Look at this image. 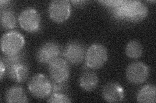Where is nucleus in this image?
Segmentation results:
<instances>
[{"label":"nucleus","mask_w":156,"mask_h":103,"mask_svg":"<svg viewBox=\"0 0 156 103\" xmlns=\"http://www.w3.org/2000/svg\"><path fill=\"white\" fill-rule=\"evenodd\" d=\"M112 9L113 15L116 19H126L133 23L142 21L148 14L147 6L140 1L122 0L119 5Z\"/></svg>","instance_id":"obj_1"},{"label":"nucleus","mask_w":156,"mask_h":103,"mask_svg":"<svg viewBox=\"0 0 156 103\" xmlns=\"http://www.w3.org/2000/svg\"><path fill=\"white\" fill-rule=\"evenodd\" d=\"M25 45V39L21 33L10 31L4 34L1 39L2 51L5 56L20 53Z\"/></svg>","instance_id":"obj_2"},{"label":"nucleus","mask_w":156,"mask_h":103,"mask_svg":"<svg viewBox=\"0 0 156 103\" xmlns=\"http://www.w3.org/2000/svg\"><path fill=\"white\" fill-rule=\"evenodd\" d=\"M107 58V49L103 45L92 44L86 52L85 59L86 66L91 69H99L105 65Z\"/></svg>","instance_id":"obj_3"},{"label":"nucleus","mask_w":156,"mask_h":103,"mask_svg":"<svg viewBox=\"0 0 156 103\" xmlns=\"http://www.w3.org/2000/svg\"><path fill=\"white\" fill-rule=\"evenodd\" d=\"M28 89L37 99H44L52 92L51 81L44 74L37 73L29 81Z\"/></svg>","instance_id":"obj_4"},{"label":"nucleus","mask_w":156,"mask_h":103,"mask_svg":"<svg viewBox=\"0 0 156 103\" xmlns=\"http://www.w3.org/2000/svg\"><path fill=\"white\" fill-rule=\"evenodd\" d=\"M18 22L24 31L28 32H35L40 28L41 15L37 10L33 8H27L20 14Z\"/></svg>","instance_id":"obj_5"},{"label":"nucleus","mask_w":156,"mask_h":103,"mask_svg":"<svg viewBox=\"0 0 156 103\" xmlns=\"http://www.w3.org/2000/svg\"><path fill=\"white\" fill-rule=\"evenodd\" d=\"M71 14V5L67 0H54L48 7V14L52 21L62 23L69 18Z\"/></svg>","instance_id":"obj_6"},{"label":"nucleus","mask_w":156,"mask_h":103,"mask_svg":"<svg viewBox=\"0 0 156 103\" xmlns=\"http://www.w3.org/2000/svg\"><path fill=\"white\" fill-rule=\"evenodd\" d=\"M126 76L129 82L140 85L145 82L149 76L148 66L143 62H133L127 67Z\"/></svg>","instance_id":"obj_7"},{"label":"nucleus","mask_w":156,"mask_h":103,"mask_svg":"<svg viewBox=\"0 0 156 103\" xmlns=\"http://www.w3.org/2000/svg\"><path fill=\"white\" fill-rule=\"evenodd\" d=\"M61 48L54 41H48L38 48L36 58L37 61L42 65H50L60 55Z\"/></svg>","instance_id":"obj_8"},{"label":"nucleus","mask_w":156,"mask_h":103,"mask_svg":"<svg viewBox=\"0 0 156 103\" xmlns=\"http://www.w3.org/2000/svg\"><path fill=\"white\" fill-rule=\"evenodd\" d=\"M86 49L85 46L80 41H70L64 49L65 60L72 65H77L81 64L85 59Z\"/></svg>","instance_id":"obj_9"},{"label":"nucleus","mask_w":156,"mask_h":103,"mask_svg":"<svg viewBox=\"0 0 156 103\" xmlns=\"http://www.w3.org/2000/svg\"><path fill=\"white\" fill-rule=\"evenodd\" d=\"M48 72L52 81H67L70 77V68L65 60L58 57L49 65Z\"/></svg>","instance_id":"obj_10"},{"label":"nucleus","mask_w":156,"mask_h":103,"mask_svg":"<svg viewBox=\"0 0 156 103\" xmlns=\"http://www.w3.org/2000/svg\"><path fill=\"white\" fill-rule=\"evenodd\" d=\"M102 97L108 102H121L124 97L123 87L117 82H109L102 89Z\"/></svg>","instance_id":"obj_11"},{"label":"nucleus","mask_w":156,"mask_h":103,"mask_svg":"<svg viewBox=\"0 0 156 103\" xmlns=\"http://www.w3.org/2000/svg\"><path fill=\"white\" fill-rule=\"evenodd\" d=\"M5 68L8 77L12 81L16 82H23L27 79L29 70L24 61L12 64Z\"/></svg>","instance_id":"obj_12"},{"label":"nucleus","mask_w":156,"mask_h":103,"mask_svg":"<svg viewBox=\"0 0 156 103\" xmlns=\"http://www.w3.org/2000/svg\"><path fill=\"white\" fill-rule=\"evenodd\" d=\"M5 101L8 103H25L29 100L23 88L19 85L9 88L5 94Z\"/></svg>","instance_id":"obj_13"},{"label":"nucleus","mask_w":156,"mask_h":103,"mask_svg":"<svg viewBox=\"0 0 156 103\" xmlns=\"http://www.w3.org/2000/svg\"><path fill=\"white\" fill-rule=\"evenodd\" d=\"M98 77L90 70H86L83 72L80 78V85L85 91L94 90L98 85Z\"/></svg>","instance_id":"obj_14"},{"label":"nucleus","mask_w":156,"mask_h":103,"mask_svg":"<svg viewBox=\"0 0 156 103\" xmlns=\"http://www.w3.org/2000/svg\"><path fill=\"white\" fill-rule=\"evenodd\" d=\"M156 87L154 85H146L139 90L136 101L143 103H155L156 101Z\"/></svg>","instance_id":"obj_15"},{"label":"nucleus","mask_w":156,"mask_h":103,"mask_svg":"<svg viewBox=\"0 0 156 103\" xmlns=\"http://www.w3.org/2000/svg\"><path fill=\"white\" fill-rule=\"evenodd\" d=\"M1 24L3 28L11 30L16 25V18L12 11L4 10L1 12Z\"/></svg>","instance_id":"obj_16"},{"label":"nucleus","mask_w":156,"mask_h":103,"mask_svg":"<svg viewBox=\"0 0 156 103\" xmlns=\"http://www.w3.org/2000/svg\"><path fill=\"white\" fill-rule=\"evenodd\" d=\"M125 52L126 56L131 59L139 58L143 54V48L140 43L136 40H132L126 45Z\"/></svg>","instance_id":"obj_17"},{"label":"nucleus","mask_w":156,"mask_h":103,"mask_svg":"<svg viewBox=\"0 0 156 103\" xmlns=\"http://www.w3.org/2000/svg\"><path fill=\"white\" fill-rule=\"evenodd\" d=\"M47 102L52 103H69L72 101L69 97L63 93H53L47 100Z\"/></svg>","instance_id":"obj_18"},{"label":"nucleus","mask_w":156,"mask_h":103,"mask_svg":"<svg viewBox=\"0 0 156 103\" xmlns=\"http://www.w3.org/2000/svg\"><path fill=\"white\" fill-rule=\"evenodd\" d=\"M67 81H54L51 80V89L53 93H63L68 89Z\"/></svg>","instance_id":"obj_19"},{"label":"nucleus","mask_w":156,"mask_h":103,"mask_svg":"<svg viewBox=\"0 0 156 103\" xmlns=\"http://www.w3.org/2000/svg\"><path fill=\"white\" fill-rule=\"evenodd\" d=\"M122 0H112V1L109 0V1H99V2L101 4L104 5L105 6L114 8L117 5H119L122 2Z\"/></svg>","instance_id":"obj_20"},{"label":"nucleus","mask_w":156,"mask_h":103,"mask_svg":"<svg viewBox=\"0 0 156 103\" xmlns=\"http://www.w3.org/2000/svg\"><path fill=\"white\" fill-rule=\"evenodd\" d=\"M0 63H1V65H0V78H1V80L2 81L3 76L6 72V68L3 61L2 60L1 61H0Z\"/></svg>","instance_id":"obj_21"},{"label":"nucleus","mask_w":156,"mask_h":103,"mask_svg":"<svg viewBox=\"0 0 156 103\" xmlns=\"http://www.w3.org/2000/svg\"><path fill=\"white\" fill-rule=\"evenodd\" d=\"M10 3V2L9 1H1L0 2V4H1V7L2 8L3 6L7 5Z\"/></svg>","instance_id":"obj_22"}]
</instances>
